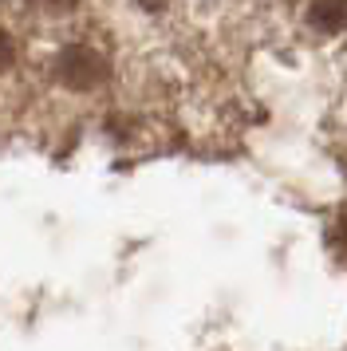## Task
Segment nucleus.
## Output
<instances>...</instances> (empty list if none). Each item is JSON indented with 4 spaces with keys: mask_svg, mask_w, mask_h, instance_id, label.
I'll return each mask as SVG.
<instances>
[{
    "mask_svg": "<svg viewBox=\"0 0 347 351\" xmlns=\"http://www.w3.org/2000/svg\"><path fill=\"white\" fill-rule=\"evenodd\" d=\"M107 75V64L99 60V51L91 48H67L60 56V80L67 87H75V91H87L95 83Z\"/></svg>",
    "mask_w": 347,
    "mask_h": 351,
    "instance_id": "obj_1",
    "label": "nucleus"
},
{
    "mask_svg": "<svg viewBox=\"0 0 347 351\" xmlns=\"http://www.w3.org/2000/svg\"><path fill=\"white\" fill-rule=\"evenodd\" d=\"M308 20H312V28H320V32H339L347 24V0H312Z\"/></svg>",
    "mask_w": 347,
    "mask_h": 351,
    "instance_id": "obj_2",
    "label": "nucleus"
},
{
    "mask_svg": "<svg viewBox=\"0 0 347 351\" xmlns=\"http://www.w3.org/2000/svg\"><path fill=\"white\" fill-rule=\"evenodd\" d=\"M12 56H16V48H12V36H8V32H0V71H4V67L12 64Z\"/></svg>",
    "mask_w": 347,
    "mask_h": 351,
    "instance_id": "obj_3",
    "label": "nucleus"
},
{
    "mask_svg": "<svg viewBox=\"0 0 347 351\" xmlns=\"http://www.w3.org/2000/svg\"><path fill=\"white\" fill-rule=\"evenodd\" d=\"M36 4H44V8H71L75 0H36Z\"/></svg>",
    "mask_w": 347,
    "mask_h": 351,
    "instance_id": "obj_4",
    "label": "nucleus"
},
{
    "mask_svg": "<svg viewBox=\"0 0 347 351\" xmlns=\"http://www.w3.org/2000/svg\"><path fill=\"white\" fill-rule=\"evenodd\" d=\"M142 8H162V4H166V0H139Z\"/></svg>",
    "mask_w": 347,
    "mask_h": 351,
    "instance_id": "obj_5",
    "label": "nucleus"
},
{
    "mask_svg": "<svg viewBox=\"0 0 347 351\" xmlns=\"http://www.w3.org/2000/svg\"><path fill=\"white\" fill-rule=\"evenodd\" d=\"M339 233H344V241H347V209L339 213Z\"/></svg>",
    "mask_w": 347,
    "mask_h": 351,
    "instance_id": "obj_6",
    "label": "nucleus"
}]
</instances>
